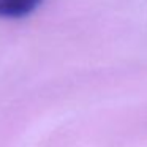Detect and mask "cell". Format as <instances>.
<instances>
[{
  "mask_svg": "<svg viewBox=\"0 0 147 147\" xmlns=\"http://www.w3.org/2000/svg\"><path fill=\"white\" fill-rule=\"evenodd\" d=\"M43 0H0V18L19 19L29 16L41 5Z\"/></svg>",
  "mask_w": 147,
  "mask_h": 147,
  "instance_id": "cell-1",
  "label": "cell"
}]
</instances>
